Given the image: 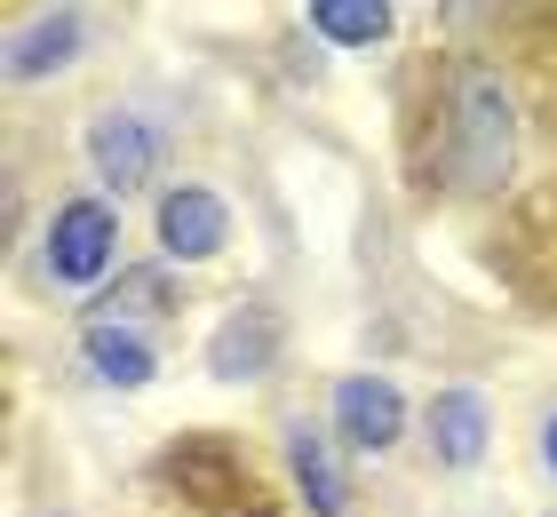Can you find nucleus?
Segmentation results:
<instances>
[{
    "label": "nucleus",
    "mask_w": 557,
    "mask_h": 517,
    "mask_svg": "<svg viewBox=\"0 0 557 517\" xmlns=\"http://www.w3.org/2000/svg\"><path fill=\"white\" fill-rule=\"evenodd\" d=\"M518 160V112H510V88L494 72H462L454 88V184L462 192H502V175Z\"/></svg>",
    "instance_id": "obj_1"
},
{
    "label": "nucleus",
    "mask_w": 557,
    "mask_h": 517,
    "mask_svg": "<svg viewBox=\"0 0 557 517\" xmlns=\"http://www.w3.org/2000/svg\"><path fill=\"white\" fill-rule=\"evenodd\" d=\"M81 343H88V367L104 374V382H120V391L151 382V343H144V327H88Z\"/></svg>",
    "instance_id": "obj_10"
},
{
    "label": "nucleus",
    "mask_w": 557,
    "mask_h": 517,
    "mask_svg": "<svg viewBox=\"0 0 557 517\" xmlns=\"http://www.w3.org/2000/svg\"><path fill=\"white\" fill-rule=\"evenodd\" d=\"M430 454H438L446 470H470V461L486 454V398L478 391H438V406H430Z\"/></svg>",
    "instance_id": "obj_7"
},
{
    "label": "nucleus",
    "mask_w": 557,
    "mask_h": 517,
    "mask_svg": "<svg viewBox=\"0 0 557 517\" xmlns=\"http://www.w3.org/2000/svg\"><path fill=\"white\" fill-rule=\"evenodd\" d=\"M335 422L359 454H383V446H398V430H407V398H398L383 374H343L335 382Z\"/></svg>",
    "instance_id": "obj_4"
},
{
    "label": "nucleus",
    "mask_w": 557,
    "mask_h": 517,
    "mask_svg": "<svg viewBox=\"0 0 557 517\" xmlns=\"http://www.w3.org/2000/svg\"><path fill=\"white\" fill-rule=\"evenodd\" d=\"M160 151H168V136L136 112V103H104V112L88 120V168H96V184L120 192V199L160 175Z\"/></svg>",
    "instance_id": "obj_2"
},
{
    "label": "nucleus",
    "mask_w": 557,
    "mask_h": 517,
    "mask_svg": "<svg viewBox=\"0 0 557 517\" xmlns=\"http://www.w3.org/2000/svg\"><path fill=\"white\" fill-rule=\"evenodd\" d=\"M112 239H120V223H112L104 199H64L57 223H48V271L64 287H96L104 263H112Z\"/></svg>",
    "instance_id": "obj_3"
},
{
    "label": "nucleus",
    "mask_w": 557,
    "mask_h": 517,
    "mask_svg": "<svg viewBox=\"0 0 557 517\" xmlns=\"http://www.w3.org/2000/svg\"><path fill=\"white\" fill-rule=\"evenodd\" d=\"M287 470H295V485H302V502H311L319 517H343V502H350V485H343V470H335V454H326V438H311V430H295V438H287Z\"/></svg>",
    "instance_id": "obj_9"
},
{
    "label": "nucleus",
    "mask_w": 557,
    "mask_h": 517,
    "mask_svg": "<svg viewBox=\"0 0 557 517\" xmlns=\"http://www.w3.org/2000/svg\"><path fill=\"white\" fill-rule=\"evenodd\" d=\"M311 33L335 48H374L391 33V9L383 0H311Z\"/></svg>",
    "instance_id": "obj_11"
},
{
    "label": "nucleus",
    "mask_w": 557,
    "mask_h": 517,
    "mask_svg": "<svg viewBox=\"0 0 557 517\" xmlns=\"http://www.w3.org/2000/svg\"><path fill=\"white\" fill-rule=\"evenodd\" d=\"M271 358H278V319L271 310H239V319H223L208 367L223 382H256V374H271Z\"/></svg>",
    "instance_id": "obj_6"
},
{
    "label": "nucleus",
    "mask_w": 557,
    "mask_h": 517,
    "mask_svg": "<svg viewBox=\"0 0 557 517\" xmlns=\"http://www.w3.org/2000/svg\"><path fill=\"white\" fill-rule=\"evenodd\" d=\"M151 310H168V279L160 271H128L120 279V295H96L88 303V327H136Z\"/></svg>",
    "instance_id": "obj_12"
},
{
    "label": "nucleus",
    "mask_w": 557,
    "mask_h": 517,
    "mask_svg": "<svg viewBox=\"0 0 557 517\" xmlns=\"http://www.w3.org/2000/svg\"><path fill=\"white\" fill-rule=\"evenodd\" d=\"M223 239H232V216H223L215 192L184 184V192L160 199V247L175 263H208V255H223Z\"/></svg>",
    "instance_id": "obj_5"
},
{
    "label": "nucleus",
    "mask_w": 557,
    "mask_h": 517,
    "mask_svg": "<svg viewBox=\"0 0 557 517\" xmlns=\"http://www.w3.org/2000/svg\"><path fill=\"white\" fill-rule=\"evenodd\" d=\"M542 454H549V470H557V422H549V430H542Z\"/></svg>",
    "instance_id": "obj_13"
},
{
    "label": "nucleus",
    "mask_w": 557,
    "mask_h": 517,
    "mask_svg": "<svg viewBox=\"0 0 557 517\" xmlns=\"http://www.w3.org/2000/svg\"><path fill=\"white\" fill-rule=\"evenodd\" d=\"M81 9H57V16H33L24 33L9 40V81H40V72L72 64V48H81Z\"/></svg>",
    "instance_id": "obj_8"
}]
</instances>
